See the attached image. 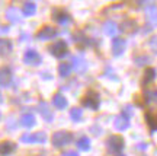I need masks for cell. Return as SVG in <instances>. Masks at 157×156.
Here are the masks:
<instances>
[{
    "mask_svg": "<svg viewBox=\"0 0 157 156\" xmlns=\"http://www.w3.org/2000/svg\"><path fill=\"white\" fill-rule=\"evenodd\" d=\"M16 149V145L13 142H9V140H5L0 143V156H7L10 155L12 152H15Z\"/></svg>",
    "mask_w": 157,
    "mask_h": 156,
    "instance_id": "obj_18",
    "label": "cell"
},
{
    "mask_svg": "<svg viewBox=\"0 0 157 156\" xmlns=\"http://www.w3.org/2000/svg\"><path fill=\"white\" fill-rule=\"evenodd\" d=\"M113 127H115V130H118V131H125V130L129 127V118H127L125 115H122V114L117 115L115 120H113Z\"/></svg>",
    "mask_w": 157,
    "mask_h": 156,
    "instance_id": "obj_13",
    "label": "cell"
},
{
    "mask_svg": "<svg viewBox=\"0 0 157 156\" xmlns=\"http://www.w3.org/2000/svg\"><path fill=\"white\" fill-rule=\"evenodd\" d=\"M2 102H3V95L0 94V104H2Z\"/></svg>",
    "mask_w": 157,
    "mask_h": 156,
    "instance_id": "obj_36",
    "label": "cell"
},
{
    "mask_svg": "<svg viewBox=\"0 0 157 156\" xmlns=\"http://www.w3.org/2000/svg\"><path fill=\"white\" fill-rule=\"evenodd\" d=\"M12 82V70L9 67H0V88H7Z\"/></svg>",
    "mask_w": 157,
    "mask_h": 156,
    "instance_id": "obj_10",
    "label": "cell"
},
{
    "mask_svg": "<svg viewBox=\"0 0 157 156\" xmlns=\"http://www.w3.org/2000/svg\"><path fill=\"white\" fill-rule=\"evenodd\" d=\"M71 62H73V66H71V69L74 67V70L77 73H84L86 72V69H87V63H86V60H84L83 57L80 56H76L71 58Z\"/></svg>",
    "mask_w": 157,
    "mask_h": 156,
    "instance_id": "obj_17",
    "label": "cell"
},
{
    "mask_svg": "<svg viewBox=\"0 0 157 156\" xmlns=\"http://www.w3.org/2000/svg\"><path fill=\"white\" fill-rule=\"evenodd\" d=\"M22 12L25 16H32V15H35V12H36V5H35L34 2H26V3H23Z\"/></svg>",
    "mask_w": 157,
    "mask_h": 156,
    "instance_id": "obj_24",
    "label": "cell"
},
{
    "mask_svg": "<svg viewBox=\"0 0 157 156\" xmlns=\"http://www.w3.org/2000/svg\"><path fill=\"white\" fill-rule=\"evenodd\" d=\"M21 124H22L23 127L31 128L36 124V118H35L34 114H23L22 117H21Z\"/></svg>",
    "mask_w": 157,
    "mask_h": 156,
    "instance_id": "obj_20",
    "label": "cell"
},
{
    "mask_svg": "<svg viewBox=\"0 0 157 156\" xmlns=\"http://www.w3.org/2000/svg\"><path fill=\"white\" fill-rule=\"evenodd\" d=\"M99 94L95 92V90H89L87 94L83 96V99H82V104L83 106L86 108H90V110H98L99 108Z\"/></svg>",
    "mask_w": 157,
    "mask_h": 156,
    "instance_id": "obj_3",
    "label": "cell"
},
{
    "mask_svg": "<svg viewBox=\"0 0 157 156\" xmlns=\"http://www.w3.org/2000/svg\"><path fill=\"white\" fill-rule=\"evenodd\" d=\"M70 73H71V64L70 63H61V64H58V74L61 78H67V76H70Z\"/></svg>",
    "mask_w": 157,
    "mask_h": 156,
    "instance_id": "obj_25",
    "label": "cell"
},
{
    "mask_svg": "<svg viewBox=\"0 0 157 156\" xmlns=\"http://www.w3.org/2000/svg\"><path fill=\"white\" fill-rule=\"evenodd\" d=\"M77 146L80 150H84V152L90 150V139L86 137V136H82V137L77 140Z\"/></svg>",
    "mask_w": 157,
    "mask_h": 156,
    "instance_id": "obj_26",
    "label": "cell"
},
{
    "mask_svg": "<svg viewBox=\"0 0 157 156\" xmlns=\"http://www.w3.org/2000/svg\"><path fill=\"white\" fill-rule=\"evenodd\" d=\"M124 139L118 134H113V136H109L106 140V149L109 153H119V152L124 149Z\"/></svg>",
    "mask_w": 157,
    "mask_h": 156,
    "instance_id": "obj_2",
    "label": "cell"
},
{
    "mask_svg": "<svg viewBox=\"0 0 157 156\" xmlns=\"http://www.w3.org/2000/svg\"><path fill=\"white\" fill-rule=\"evenodd\" d=\"M119 156H124V155H119Z\"/></svg>",
    "mask_w": 157,
    "mask_h": 156,
    "instance_id": "obj_37",
    "label": "cell"
},
{
    "mask_svg": "<svg viewBox=\"0 0 157 156\" xmlns=\"http://www.w3.org/2000/svg\"><path fill=\"white\" fill-rule=\"evenodd\" d=\"M21 142L22 143H45L47 142V134L42 131L38 133H26L21 136Z\"/></svg>",
    "mask_w": 157,
    "mask_h": 156,
    "instance_id": "obj_5",
    "label": "cell"
},
{
    "mask_svg": "<svg viewBox=\"0 0 157 156\" xmlns=\"http://www.w3.org/2000/svg\"><path fill=\"white\" fill-rule=\"evenodd\" d=\"M9 32V26H3V25H0V35H5V34Z\"/></svg>",
    "mask_w": 157,
    "mask_h": 156,
    "instance_id": "obj_34",
    "label": "cell"
},
{
    "mask_svg": "<svg viewBox=\"0 0 157 156\" xmlns=\"http://www.w3.org/2000/svg\"><path fill=\"white\" fill-rule=\"evenodd\" d=\"M76 39H77L76 42H78V44H83V45H87V44H89V39L86 38L83 34H80V32L76 34Z\"/></svg>",
    "mask_w": 157,
    "mask_h": 156,
    "instance_id": "obj_32",
    "label": "cell"
},
{
    "mask_svg": "<svg viewBox=\"0 0 157 156\" xmlns=\"http://www.w3.org/2000/svg\"><path fill=\"white\" fill-rule=\"evenodd\" d=\"M125 48H127V41L122 38H115L112 41V54L115 57L122 56L125 53Z\"/></svg>",
    "mask_w": 157,
    "mask_h": 156,
    "instance_id": "obj_8",
    "label": "cell"
},
{
    "mask_svg": "<svg viewBox=\"0 0 157 156\" xmlns=\"http://www.w3.org/2000/svg\"><path fill=\"white\" fill-rule=\"evenodd\" d=\"M63 156H78V153L77 152H74V150H67V152L63 153Z\"/></svg>",
    "mask_w": 157,
    "mask_h": 156,
    "instance_id": "obj_33",
    "label": "cell"
},
{
    "mask_svg": "<svg viewBox=\"0 0 157 156\" xmlns=\"http://www.w3.org/2000/svg\"><path fill=\"white\" fill-rule=\"evenodd\" d=\"M157 78V72L156 69H153V67H147L146 70H144V74H143V82L141 85L143 86H148V85H151Z\"/></svg>",
    "mask_w": 157,
    "mask_h": 156,
    "instance_id": "obj_14",
    "label": "cell"
},
{
    "mask_svg": "<svg viewBox=\"0 0 157 156\" xmlns=\"http://www.w3.org/2000/svg\"><path fill=\"white\" fill-rule=\"evenodd\" d=\"M132 28H135V22H132V21H125L121 25V31H131Z\"/></svg>",
    "mask_w": 157,
    "mask_h": 156,
    "instance_id": "obj_31",
    "label": "cell"
},
{
    "mask_svg": "<svg viewBox=\"0 0 157 156\" xmlns=\"http://www.w3.org/2000/svg\"><path fill=\"white\" fill-rule=\"evenodd\" d=\"M48 50H50V53H51V54H52L54 57H58V58H61V57H64L66 54H67L68 47H67V42H66V41L60 39V41H56L54 44H51Z\"/></svg>",
    "mask_w": 157,
    "mask_h": 156,
    "instance_id": "obj_4",
    "label": "cell"
},
{
    "mask_svg": "<svg viewBox=\"0 0 157 156\" xmlns=\"http://www.w3.org/2000/svg\"><path fill=\"white\" fill-rule=\"evenodd\" d=\"M6 18H7V21L12 23H19L22 21V15H21L19 9H16V7H9V9L6 10Z\"/></svg>",
    "mask_w": 157,
    "mask_h": 156,
    "instance_id": "obj_16",
    "label": "cell"
},
{
    "mask_svg": "<svg viewBox=\"0 0 157 156\" xmlns=\"http://www.w3.org/2000/svg\"><path fill=\"white\" fill-rule=\"evenodd\" d=\"M13 50V45L9 39L0 38V56H7L9 53H12Z\"/></svg>",
    "mask_w": 157,
    "mask_h": 156,
    "instance_id": "obj_21",
    "label": "cell"
},
{
    "mask_svg": "<svg viewBox=\"0 0 157 156\" xmlns=\"http://www.w3.org/2000/svg\"><path fill=\"white\" fill-rule=\"evenodd\" d=\"M118 31H119V28H118L117 22H113V21H106V22L103 23V32L106 34V35H109V37H113Z\"/></svg>",
    "mask_w": 157,
    "mask_h": 156,
    "instance_id": "obj_19",
    "label": "cell"
},
{
    "mask_svg": "<svg viewBox=\"0 0 157 156\" xmlns=\"http://www.w3.org/2000/svg\"><path fill=\"white\" fill-rule=\"evenodd\" d=\"M148 45H150V48H151L153 53H154V54H157V34H156V35H153L151 38H150Z\"/></svg>",
    "mask_w": 157,
    "mask_h": 156,
    "instance_id": "obj_30",
    "label": "cell"
},
{
    "mask_svg": "<svg viewBox=\"0 0 157 156\" xmlns=\"http://www.w3.org/2000/svg\"><path fill=\"white\" fill-rule=\"evenodd\" d=\"M144 101L146 104H157V89L144 90Z\"/></svg>",
    "mask_w": 157,
    "mask_h": 156,
    "instance_id": "obj_23",
    "label": "cell"
},
{
    "mask_svg": "<svg viewBox=\"0 0 157 156\" xmlns=\"http://www.w3.org/2000/svg\"><path fill=\"white\" fill-rule=\"evenodd\" d=\"M147 147H148L147 143H138V145H137V149H138V150H146Z\"/></svg>",
    "mask_w": 157,
    "mask_h": 156,
    "instance_id": "obj_35",
    "label": "cell"
},
{
    "mask_svg": "<svg viewBox=\"0 0 157 156\" xmlns=\"http://www.w3.org/2000/svg\"><path fill=\"white\" fill-rule=\"evenodd\" d=\"M146 121L148 124V127L151 128V131L157 130V108H150L146 112Z\"/></svg>",
    "mask_w": 157,
    "mask_h": 156,
    "instance_id": "obj_15",
    "label": "cell"
},
{
    "mask_svg": "<svg viewBox=\"0 0 157 156\" xmlns=\"http://www.w3.org/2000/svg\"><path fill=\"white\" fill-rule=\"evenodd\" d=\"M150 62H151V58L148 56H140L135 58V64L137 66H144V64H148Z\"/></svg>",
    "mask_w": 157,
    "mask_h": 156,
    "instance_id": "obj_28",
    "label": "cell"
},
{
    "mask_svg": "<svg viewBox=\"0 0 157 156\" xmlns=\"http://www.w3.org/2000/svg\"><path fill=\"white\" fill-rule=\"evenodd\" d=\"M122 115H125L127 118H131L132 115H134V108H132V105H125L124 106V112H122Z\"/></svg>",
    "mask_w": 157,
    "mask_h": 156,
    "instance_id": "obj_29",
    "label": "cell"
},
{
    "mask_svg": "<svg viewBox=\"0 0 157 156\" xmlns=\"http://www.w3.org/2000/svg\"><path fill=\"white\" fill-rule=\"evenodd\" d=\"M52 104H54V106L58 108V110H64V108L67 106V99H66L61 94H56L52 96Z\"/></svg>",
    "mask_w": 157,
    "mask_h": 156,
    "instance_id": "obj_22",
    "label": "cell"
},
{
    "mask_svg": "<svg viewBox=\"0 0 157 156\" xmlns=\"http://www.w3.org/2000/svg\"><path fill=\"white\" fill-rule=\"evenodd\" d=\"M38 111L47 123H51V121L54 120V114H52V111L50 110V105H48L47 102H44V101H41L38 104Z\"/></svg>",
    "mask_w": 157,
    "mask_h": 156,
    "instance_id": "obj_9",
    "label": "cell"
},
{
    "mask_svg": "<svg viewBox=\"0 0 157 156\" xmlns=\"http://www.w3.org/2000/svg\"><path fill=\"white\" fill-rule=\"evenodd\" d=\"M73 140V134L70 131H56L51 137V143L54 147H64L71 143Z\"/></svg>",
    "mask_w": 157,
    "mask_h": 156,
    "instance_id": "obj_1",
    "label": "cell"
},
{
    "mask_svg": "<svg viewBox=\"0 0 157 156\" xmlns=\"http://www.w3.org/2000/svg\"><path fill=\"white\" fill-rule=\"evenodd\" d=\"M52 18H54V21L58 22L60 25H67V23L71 21L70 15H68L66 10H63V9H56V10L52 12Z\"/></svg>",
    "mask_w": 157,
    "mask_h": 156,
    "instance_id": "obj_12",
    "label": "cell"
},
{
    "mask_svg": "<svg viewBox=\"0 0 157 156\" xmlns=\"http://www.w3.org/2000/svg\"><path fill=\"white\" fill-rule=\"evenodd\" d=\"M146 16H147V22L150 23L151 28L157 26V6L156 5H150L146 7Z\"/></svg>",
    "mask_w": 157,
    "mask_h": 156,
    "instance_id": "obj_11",
    "label": "cell"
},
{
    "mask_svg": "<svg viewBox=\"0 0 157 156\" xmlns=\"http://www.w3.org/2000/svg\"><path fill=\"white\" fill-rule=\"evenodd\" d=\"M82 117H83V111H82L80 108H71V110H70V118L73 120L74 123L80 121Z\"/></svg>",
    "mask_w": 157,
    "mask_h": 156,
    "instance_id": "obj_27",
    "label": "cell"
},
{
    "mask_svg": "<svg viewBox=\"0 0 157 156\" xmlns=\"http://www.w3.org/2000/svg\"><path fill=\"white\" fill-rule=\"evenodd\" d=\"M41 62H42V58H41L38 51L35 50L25 51V54H23V63L25 64H28V66H38V64H41Z\"/></svg>",
    "mask_w": 157,
    "mask_h": 156,
    "instance_id": "obj_6",
    "label": "cell"
},
{
    "mask_svg": "<svg viewBox=\"0 0 157 156\" xmlns=\"http://www.w3.org/2000/svg\"><path fill=\"white\" fill-rule=\"evenodd\" d=\"M57 34H58V31H57L54 26L47 25V26H42V28L38 31V34H36V38H38L39 41H48V39L54 38Z\"/></svg>",
    "mask_w": 157,
    "mask_h": 156,
    "instance_id": "obj_7",
    "label": "cell"
}]
</instances>
